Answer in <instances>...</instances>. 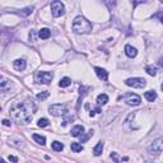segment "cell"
I'll return each mask as SVG.
<instances>
[{"label":"cell","instance_id":"4316f807","mask_svg":"<svg viewBox=\"0 0 163 163\" xmlns=\"http://www.w3.org/2000/svg\"><path fill=\"white\" fill-rule=\"evenodd\" d=\"M73 120H74V116L65 114V115H64V122H63V124H64V125H66L68 122H70V121H73Z\"/></svg>","mask_w":163,"mask_h":163},{"label":"cell","instance_id":"484cf974","mask_svg":"<svg viewBox=\"0 0 163 163\" xmlns=\"http://www.w3.org/2000/svg\"><path fill=\"white\" fill-rule=\"evenodd\" d=\"M49 120L47 119H40L38 120V126L40 128H46V126H49Z\"/></svg>","mask_w":163,"mask_h":163},{"label":"cell","instance_id":"7a4b0ae2","mask_svg":"<svg viewBox=\"0 0 163 163\" xmlns=\"http://www.w3.org/2000/svg\"><path fill=\"white\" fill-rule=\"evenodd\" d=\"M73 31L78 35H87L92 32V24L83 17H77L73 22Z\"/></svg>","mask_w":163,"mask_h":163},{"label":"cell","instance_id":"52a82bcc","mask_svg":"<svg viewBox=\"0 0 163 163\" xmlns=\"http://www.w3.org/2000/svg\"><path fill=\"white\" fill-rule=\"evenodd\" d=\"M148 152L151 154H154V156H159L162 153V139H157L152 143V145L148 148Z\"/></svg>","mask_w":163,"mask_h":163},{"label":"cell","instance_id":"8992f818","mask_svg":"<svg viewBox=\"0 0 163 163\" xmlns=\"http://www.w3.org/2000/svg\"><path fill=\"white\" fill-rule=\"evenodd\" d=\"M49 111L51 115L54 116H64L66 114V106L65 105H61V103H56V105H52L50 106Z\"/></svg>","mask_w":163,"mask_h":163},{"label":"cell","instance_id":"ba28073f","mask_svg":"<svg viewBox=\"0 0 163 163\" xmlns=\"http://www.w3.org/2000/svg\"><path fill=\"white\" fill-rule=\"evenodd\" d=\"M124 100H125V102H126L128 105H130V106H138V105H140V102H142L140 97L137 96V94H134V93H126L125 96H124Z\"/></svg>","mask_w":163,"mask_h":163},{"label":"cell","instance_id":"ac0fdd59","mask_svg":"<svg viewBox=\"0 0 163 163\" xmlns=\"http://www.w3.org/2000/svg\"><path fill=\"white\" fill-rule=\"evenodd\" d=\"M102 151H103V143H98L96 147H94V149H93V154L94 156H101Z\"/></svg>","mask_w":163,"mask_h":163},{"label":"cell","instance_id":"6da1fadb","mask_svg":"<svg viewBox=\"0 0 163 163\" xmlns=\"http://www.w3.org/2000/svg\"><path fill=\"white\" fill-rule=\"evenodd\" d=\"M36 106L31 100L16 102L10 107V115L13 120L18 121L22 125H27L32 121V115L36 112Z\"/></svg>","mask_w":163,"mask_h":163},{"label":"cell","instance_id":"9c48e42d","mask_svg":"<svg viewBox=\"0 0 163 163\" xmlns=\"http://www.w3.org/2000/svg\"><path fill=\"white\" fill-rule=\"evenodd\" d=\"M10 88H12V82L8 78L0 75V92H8Z\"/></svg>","mask_w":163,"mask_h":163},{"label":"cell","instance_id":"e0dca14e","mask_svg":"<svg viewBox=\"0 0 163 163\" xmlns=\"http://www.w3.org/2000/svg\"><path fill=\"white\" fill-rule=\"evenodd\" d=\"M70 84H72V80H70V78H68V77L63 78V79L60 80V83H59V86H60L61 88H65V87H69Z\"/></svg>","mask_w":163,"mask_h":163},{"label":"cell","instance_id":"4dcf8cb0","mask_svg":"<svg viewBox=\"0 0 163 163\" xmlns=\"http://www.w3.org/2000/svg\"><path fill=\"white\" fill-rule=\"evenodd\" d=\"M0 163H7V162H5L3 158H0Z\"/></svg>","mask_w":163,"mask_h":163},{"label":"cell","instance_id":"cb8c5ba5","mask_svg":"<svg viewBox=\"0 0 163 163\" xmlns=\"http://www.w3.org/2000/svg\"><path fill=\"white\" fill-rule=\"evenodd\" d=\"M32 10H33V8L32 7H30V8H24V9H22L21 12H18L21 16H30L31 13H32Z\"/></svg>","mask_w":163,"mask_h":163},{"label":"cell","instance_id":"f1b7e54d","mask_svg":"<svg viewBox=\"0 0 163 163\" xmlns=\"http://www.w3.org/2000/svg\"><path fill=\"white\" fill-rule=\"evenodd\" d=\"M3 125H4V126H10V125H12V122H10L9 120L5 119V120H3Z\"/></svg>","mask_w":163,"mask_h":163},{"label":"cell","instance_id":"30bf717a","mask_svg":"<svg viewBox=\"0 0 163 163\" xmlns=\"http://www.w3.org/2000/svg\"><path fill=\"white\" fill-rule=\"evenodd\" d=\"M13 65H14V69L16 70H18V72H22V70H24L26 69V60H23V59H17L14 63H13Z\"/></svg>","mask_w":163,"mask_h":163},{"label":"cell","instance_id":"44dd1931","mask_svg":"<svg viewBox=\"0 0 163 163\" xmlns=\"http://www.w3.org/2000/svg\"><path fill=\"white\" fill-rule=\"evenodd\" d=\"M72 151L75 153H79L83 151V145L79 144V143H72Z\"/></svg>","mask_w":163,"mask_h":163},{"label":"cell","instance_id":"603a6c76","mask_svg":"<svg viewBox=\"0 0 163 163\" xmlns=\"http://www.w3.org/2000/svg\"><path fill=\"white\" fill-rule=\"evenodd\" d=\"M91 137H93V130H89L87 135H84V134L82 135V137H80V143H86V142H88V139H89Z\"/></svg>","mask_w":163,"mask_h":163},{"label":"cell","instance_id":"d6986e66","mask_svg":"<svg viewBox=\"0 0 163 163\" xmlns=\"http://www.w3.org/2000/svg\"><path fill=\"white\" fill-rule=\"evenodd\" d=\"M145 72H147L149 75L154 77V75H157V68H156V66H152V65H148V66L145 68Z\"/></svg>","mask_w":163,"mask_h":163},{"label":"cell","instance_id":"83f0119b","mask_svg":"<svg viewBox=\"0 0 163 163\" xmlns=\"http://www.w3.org/2000/svg\"><path fill=\"white\" fill-rule=\"evenodd\" d=\"M111 158H112V159L116 162V163H120V162L122 161V159H121V158L117 156V153H111Z\"/></svg>","mask_w":163,"mask_h":163},{"label":"cell","instance_id":"9a60e30c","mask_svg":"<svg viewBox=\"0 0 163 163\" xmlns=\"http://www.w3.org/2000/svg\"><path fill=\"white\" fill-rule=\"evenodd\" d=\"M145 98L149 101V102H153V101H156L157 100V93L154 92V91H148V92H145Z\"/></svg>","mask_w":163,"mask_h":163},{"label":"cell","instance_id":"5b68a950","mask_svg":"<svg viewBox=\"0 0 163 163\" xmlns=\"http://www.w3.org/2000/svg\"><path fill=\"white\" fill-rule=\"evenodd\" d=\"M125 84L133 88H144L147 86V80L143 78H130L125 80Z\"/></svg>","mask_w":163,"mask_h":163},{"label":"cell","instance_id":"d4e9b609","mask_svg":"<svg viewBox=\"0 0 163 163\" xmlns=\"http://www.w3.org/2000/svg\"><path fill=\"white\" fill-rule=\"evenodd\" d=\"M49 96H50V93H49L47 91H44V92H41V93H38V94H37V98L42 101V100H46Z\"/></svg>","mask_w":163,"mask_h":163},{"label":"cell","instance_id":"7c38bea8","mask_svg":"<svg viewBox=\"0 0 163 163\" xmlns=\"http://www.w3.org/2000/svg\"><path fill=\"white\" fill-rule=\"evenodd\" d=\"M94 72H96V74H97V77L100 78V79H102V80H107V78H108V73L105 70V69H102V68H94Z\"/></svg>","mask_w":163,"mask_h":163},{"label":"cell","instance_id":"277c9868","mask_svg":"<svg viewBox=\"0 0 163 163\" xmlns=\"http://www.w3.org/2000/svg\"><path fill=\"white\" fill-rule=\"evenodd\" d=\"M65 12V7L61 2H59V0H55V2L51 3V13L54 17H60L64 14Z\"/></svg>","mask_w":163,"mask_h":163},{"label":"cell","instance_id":"8fae6325","mask_svg":"<svg viewBox=\"0 0 163 163\" xmlns=\"http://www.w3.org/2000/svg\"><path fill=\"white\" fill-rule=\"evenodd\" d=\"M83 134H84V128L82 125H77L72 130V135H73V137H75V138H80Z\"/></svg>","mask_w":163,"mask_h":163},{"label":"cell","instance_id":"5bb4252c","mask_svg":"<svg viewBox=\"0 0 163 163\" xmlns=\"http://www.w3.org/2000/svg\"><path fill=\"white\" fill-rule=\"evenodd\" d=\"M50 36H51V31L49 28H42L38 32V37L42 38V40H47Z\"/></svg>","mask_w":163,"mask_h":163},{"label":"cell","instance_id":"3957f363","mask_svg":"<svg viewBox=\"0 0 163 163\" xmlns=\"http://www.w3.org/2000/svg\"><path fill=\"white\" fill-rule=\"evenodd\" d=\"M52 78H54V74L50 72H38L35 75V79L37 83H42V84H50Z\"/></svg>","mask_w":163,"mask_h":163},{"label":"cell","instance_id":"2e32d148","mask_svg":"<svg viewBox=\"0 0 163 163\" xmlns=\"http://www.w3.org/2000/svg\"><path fill=\"white\" fill-rule=\"evenodd\" d=\"M108 102V97H107V94H100V96L97 97V103H98V106H101V105H106Z\"/></svg>","mask_w":163,"mask_h":163},{"label":"cell","instance_id":"ffe728a7","mask_svg":"<svg viewBox=\"0 0 163 163\" xmlns=\"http://www.w3.org/2000/svg\"><path fill=\"white\" fill-rule=\"evenodd\" d=\"M51 147H52V149H54L55 152H61L63 149H64V145H63L60 142H54Z\"/></svg>","mask_w":163,"mask_h":163},{"label":"cell","instance_id":"f546056e","mask_svg":"<svg viewBox=\"0 0 163 163\" xmlns=\"http://www.w3.org/2000/svg\"><path fill=\"white\" fill-rule=\"evenodd\" d=\"M9 161H12V162H18V158L14 157V156H9Z\"/></svg>","mask_w":163,"mask_h":163},{"label":"cell","instance_id":"7402d4cb","mask_svg":"<svg viewBox=\"0 0 163 163\" xmlns=\"http://www.w3.org/2000/svg\"><path fill=\"white\" fill-rule=\"evenodd\" d=\"M33 139H35L38 144H41V145H45V144H46V139H45V137H41V135L35 134V135H33Z\"/></svg>","mask_w":163,"mask_h":163},{"label":"cell","instance_id":"4fadbf2b","mask_svg":"<svg viewBox=\"0 0 163 163\" xmlns=\"http://www.w3.org/2000/svg\"><path fill=\"white\" fill-rule=\"evenodd\" d=\"M125 54L129 58H135L138 55V51H137V49H135V47H133L130 45H126L125 46Z\"/></svg>","mask_w":163,"mask_h":163}]
</instances>
